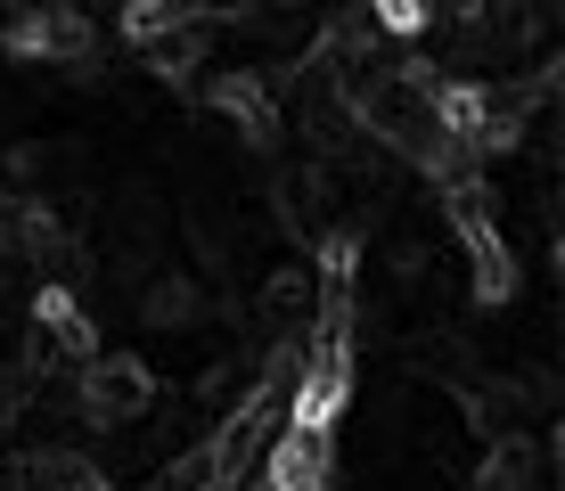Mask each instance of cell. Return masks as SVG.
Masks as SVG:
<instances>
[{
  "instance_id": "6da1fadb",
  "label": "cell",
  "mask_w": 565,
  "mask_h": 491,
  "mask_svg": "<svg viewBox=\"0 0 565 491\" xmlns=\"http://www.w3.org/2000/svg\"><path fill=\"white\" fill-rule=\"evenodd\" d=\"M328 483H337V435L279 418V435H270L263 467H255V491H328Z\"/></svg>"
},
{
  "instance_id": "7a4b0ae2",
  "label": "cell",
  "mask_w": 565,
  "mask_h": 491,
  "mask_svg": "<svg viewBox=\"0 0 565 491\" xmlns=\"http://www.w3.org/2000/svg\"><path fill=\"white\" fill-rule=\"evenodd\" d=\"M156 409V377L140 361H124V352H90L83 361V418H99V426H131V418H148Z\"/></svg>"
},
{
  "instance_id": "3957f363",
  "label": "cell",
  "mask_w": 565,
  "mask_h": 491,
  "mask_svg": "<svg viewBox=\"0 0 565 491\" xmlns=\"http://www.w3.org/2000/svg\"><path fill=\"white\" fill-rule=\"evenodd\" d=\"M435 25V0H369V33H394V42H418Z\"/></svg>"
},
{
  "instance_id": "277c9868",
  "label": "cell",
  "mask_w": 565,
  "mask_h": 491,
  "mask_svg": "<svg viewBox=\"0 0 565 491\" xmlns=\"http://www.w3.org/2000/svg\"><path fill=\"white\" fill-rule=\"evenodd\" d=\"M140 311H148V328H189L205 303H198V287H189V279H156Z\"/></svg>"
},
{
  "instance_id": "5b68a950",
  "label": "cell",
  "mask_w": 565,
  "mask_h": 491,
  "mask_svg": "<svg viewBox=\"0 0 565 491\" xmlns=\"http://www.w3.org/2000/svg\"><path fill=\"white\" fill-rule=\"evenodd\" d=\"M476 491H524V442H500L492 459H483Z\"/></svg>"
}]
</instances>
